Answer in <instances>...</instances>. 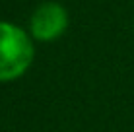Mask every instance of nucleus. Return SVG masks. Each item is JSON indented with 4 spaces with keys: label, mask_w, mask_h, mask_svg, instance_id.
<instances>
[{
    "label": "nucleus",
    "mask_w": 134,
    "mask_h": 132,
    "mask_svg": "<svg viewBox=\"0 0 134 132\" xmlns=\"http://www.w3.org/2000/svg\"><path fill=\"white\" fill-rule=\"evenodd\" d=\"M33 60V43L21 27L0 21V82L20 78Z\"/></svg>",
    "instance_id": "obj_1"
},
{
    "label": "nucleus",
    "mask_w": 134,
    "mask_h": 132,
    "mask_svg": "<svg viewBox=\"0 0 134 132\" xmlns=\"http://www.w3.org/2000/svg\"><path fill=\"white\" fill-rule=\"evenodd\" d=\"M68 25V14L57 2L39 6L31 18V35L39 41H53L60 37Z\"/></svg>",
    "instance_id": "obj_2"
}]
</instances>
